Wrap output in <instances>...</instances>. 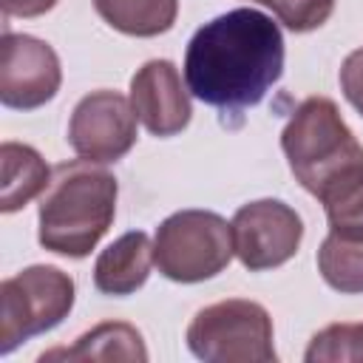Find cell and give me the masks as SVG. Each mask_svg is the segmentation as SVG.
<instances>
[{"instance_id":"6da1fadb","label":"cell","mask_w":363,"mask_h":363,"mask_svg":"<svg viewBox=\"0 0 363 363\" xmlns=\"http://www.w3.org/2000/svg\"><path fill=\"white\" fill-rule=\"evenodd\" d=\"M284 74L278 23L255 9H233L204 23L184 51L187 91L224 113L258 105Z\"/></svg>"},{"instance_id":"7a4b0ae2","label":"cell","mask_w":363,"mask_h":363,"mask_svg":"<svg viewBox=\"0 0 363 363\" xmlns=\"http://www.w3.org/2000/svg\"><path fill=\"white\" fill-rule=\"evenodd\" d=\"M119 184L111 170L96 162L77 159L51 170V182L40 196V244L65 258H85L108 233L116 216Z\"/></svg>"},{"instance_id":"3957f363","label":"cell","mask_w":363,"mask_h":363,"mask_svg":"<svg viewBox=\"0 0 363 363\" xmlns=\"http://www.w3.org/2000/svg\"><path fill=\"white\" fill-rule=\"evenodd\" d=\"M281 147L292 176L320 201L363 179V147L329 96H309L292 111Z\"/></svg>"},{"instance_id":"277c9868","label":"cell","mask_w":363,"mask_h":363,"mask_svg":"<svg viewBox=\"0 0 363 363\" xmlns=\"http://www.w3.org/2000/svg\"><path fill=\"white\" fill-rule=\"evenodd\" d=\"M233 255V227L213 210H179L159 224L153 238L159 272L179 284H199L218 275Z\"/></svg>"},{"instance_id":"5b68a950","label":"cell","mask_w":363,"mask_h":363,"mask_svg":"<svg viewBox=\"0 0 363 363\" xmlns=\"http://www.w3.org/2000/svg\"><path fill=\"white\" fill-rule=\"evenodd\" d=\"M187 349L207 363H272V318L244 298L210 303L190 320Z\"/></svg>"},{"instance_id":"8992f818","label":"cell","mask_w":363,"mask_h":363,"mask_svg":"<svg viewBox=\"0 0 363 363\" xmlns=\"http://www.w3.org/2000/svg\"><path fill=\"white\" fill-rule=\"evenodd\" d=\"M74 306V278L57 267H26L0 284V352L60 326Z\"/></svg>"},{"instance_id":"52a82bcc","label":"cell","mask_w":363,"mask_h":363,"mask_svg":"<svg viewBox=\"0 0 363 363\" xmlns=\"http://www.w3.org/2000/svg\"><path fill=\"white\" fill-rule=\"evenodd\" d=\"M230 227L235 255L250 272H264L286 264L298 252L303 238L301 216L278 199H258L241 204Z\"/></svg>"},{"instance_id":"ba28073f","label":"cell","mask_w":363,"mask_h":363,"mask_svg":"<svg viewBox=\"0 0 363 363\" xmlns=\"http://www.w3.org/2000/svg\"><path fill=\"white\" fill-rule=\"evenodd\" d=\"M62 68L57 51L31 34H3L0 43V102L14 111H34L60 91Z\"/></svg>"},{"instance_id":"9c48e42d","label":"cell","mask_w":363,"mask_h":363,"mask_svg":"<svg viewBox=\"0 0 363 363\" xmlns=\"http://www.w3.org/2000/svg\"><path fill=\"white\" fill-rule=\"evenodd\" d=\"M136 142V113L116 91H91L68 122V145L79 159L108 164L122 159Z\"/></svg>"},{"instance_id":"30bf717a","label":"cell","mask_w":363,"mask_h":363,"mask_svg":"<svg viewBox=\"0 0 363 363\" xmlns=\"http://www.w3.org/2000/svg\"><path fill=\"white\" fill-rule=\"evenodd\" d=\"M130 105L153 136H176L190 125V94L170 60H150L130 77Z\"/></svg>"},{"instance_id":"8fae6325","label":"cell","mask_w":363,"mask_h":363,"mask_svg":"<svg viewBox=\"0 0 363 363\" xmlns=\"http://www.w3.org/2000/svg\"><path fill=\"white\" fill-rule=\"evenodd\" d=\"M153 264V244L147 233H125L99 252L94 264V286L105 295H130L145 286Z\"/></svg>"},{"instance_id":"7c38bea8","label":"cell","mask_w":363,"mask_h":363,"mask_svg":"<svg viewBox=\"0 0 363 363\" xmlns=\"http://www.w3.org/2000/svg\"><path fill=\"white\" fill-rule=\"evenodd\" d=\"M40 360H136V363H145L147 360V349H145V340L142 335L130 326V323H122V320H108V323H99L94 326L91 332L79 335L77 343L68 349H51V352H43Z\"/></svg>"},{"instance_id":"4fadbf2b","label":"cell","mask_w":363,"mask_h":363,"mask_svg":"<svg viewBox=\"0 0 363 363\" xmlns=\"http://www.w3.org/2000/svg\"><path fill=\"white\" fill-rule=\"evenodd\" d=\"M0 167H3V193H0L3 213H14V210L26 207L34 196L45 193V187L51 182L48 164L31 145L3 142L0 145Z\"/></svg>"},{"instance_id":"5bb4252c","label":"cell","mask_w":363,"mask_h":363,"mask_svg":"<svg viewBox=\"0 0 363 363\" xmlns=\"http://www.w3.org/2000/svg\"><path fill=\"white\" fill-rule=\"evenodd\" d=\"M318 272L323 281L343 292H363V230H329L318 250Z\"/></svg>"},{"instance_id":"9a60e30c","label":"cell","mask_w":363,"mask_h":363,"mask_svg":"<svg viewBox=\"0 0 363 363\" xmlns=\"http://www.w3.org/2000/svg\"><path fill=\"white\" fill-rule=\"evenodd\" d=\"M94 9L128 37H159L173 28L179 0H94Z\"/></svg>"},{"instance_id":"2e32d148","label":"cell","mask_w":363,"mask_h":363,"mask_svg":"<svg viewBox=\"0 0 363 363\" xmlns=\"http://www.w3.org/2000/svg\"><path fill=\"white\" fill-rule=\"evenodd\" d=\"M306 363H360L363 323H332L320 329L306 349Z\"/></svg>"},{"instance_id":"e0dca14e","label":"cell","mask_w":363,"mask_h":363,"mask_svg":"<svg viewBox=\"0 0 363 363\" xmlns=\"http://www.w3.org/2000/svg\"><path fill=\"white\" fill-rule=\"evenodd\" d=\"M258 3L272 9L278 23H284L295 34L320 28L335 11V0H258Z\"/></svg>"},{"instance_id":"ac0fdd59","label":"cell","mask_w":363,"mask_h":363,"mask_svg":"<svg viewBox=\"0 0 363 363\" xmlns=\"http://www.w3.org/2000/svg\"><path fill=\"white\" fill-rule=\"evenodd\" d=\"M340 88L349 105L363 116V48L352 51L340 65Z\"/></svg>"},{"instance_id":"d6986e66","label":"cell","mask_w":363,"mask_h":363,"mask_svg":"<svg viewBox=\"0 0 363 363\" xmlns=\"http://www.w3.org/2000/svg\"><path fill=\"white\" fill-rule=\"evenodd\" d=\"M60 0H0L3 17H40L51 11Z\"/></svg>"}]
</instances>
